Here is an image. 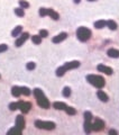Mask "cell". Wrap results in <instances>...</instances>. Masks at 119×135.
<instances>
[{"mask_svg":"<svg viewBox=\"0 0 119 135\" xmlns=\"http://www.w3.org/2000/svg\"><path fill=\"white\" fill-rule=\"evenodd\" d=\"M34 95H35V97H36L37 104H38L39 107L45 108V109L50 107V101L47 100V98L45 97V95H44V92H43L40 89H38V88L34 89Z\"/></svg>","mask_w":119,"mask_h":135,"instance_id":"1","label":"cell"},{"mask_svg":"<svg viewBox=\"0 0 119 135\" xmlns=\"http://www.w3.org/2000/svg\"><path fill=\"white\" fill-rule=\"evenodd\" d=\"M87 81H89V83H91L92 86H94L97 88H102L106 83L105 79L100 76H96V74H90V76H88Z\"/></svg>","mask_w":119,"mask_h":135,"instance_id":"2","label":"cell"},{"mask_svg":"<svg viewBox=\"0 0 119 135\" xmlns=\"http://www.w3.org/2000/svg\"><path fill=\"white\" fill-rule=\"evenodd\" d=\"M76 36L81 42H85L91 37V31L87 27H79L76 31Z\"/></svg>","mask_w":119,"mask_h":135,"instance_id":"3","label":"cell"},{"mask_svg":"<svg viewBox=\"0 0 119 135\" xmlns=\"http://www.w3.org/2000/svg\"><path fill=\"white\" fill-rule=\"evenodd\" d=\"M35 126L37 128H42V130H54L55 128V123L53 122H42V121H36L35 122Z\"/></svg>","mask_w":119,"mask_h":135,"instance_id":"4","label":"cell"},{"mask_svg":"<svg viewBox=\"0 0 119 135\" xmlns=\"http://www.w3.org/2000/svg\"><path fill=\"white\" fill-rule=\"evenodd\" d=\"M105 127V122L100 118H96L94 122L91 124V128L92 131H101Z\"/></svg>","mask_w":119,"mask_h":135,"instance_id":"5","label":"cell"},{"mask_svg":"<svg viewBox=\"0 0 119 135\" xmlns=\"http://www.w3.org/2000/svg\"><path fill=\"white\" fill-rule=\"evenodd\" d=\"M18 108L24 113V114H27V113L31 110V108H32V105L31 103H27V101H23V100H20V101H18Z\"/></svg>","mask_w":119,"mask_h":135,"instance_id":"6","label":"cell"},{"mask_svg":"<svg viewBox=\"0 0 119 135\" xmlns=\"http://www.w3.org/2000/svg\"><path fill=\"white\" fill-rule=\"evenodd\" d=\"M28 36H29V34H28V33H24V34H21V36L16 41V44H15V45H16L17 47H20L21 45H23V44L26 42V41H27Z\"/></svg>","mask_w":119,"mask_h":135,"instance_id":"7","label":"cell"},{"mask_svg":"<svg viewBox=\"0 0 119 135\" xmlns=\"http://www.w3.org/2000/svg\"><path fill=\"white\" fill-rule=\"evenodd\" d=\"M98 70L100 71V72H103V73L108 74V76L112 74V69H111V68H109V66L103 65V64H99V65H98Z\"/></svg>","mask_w":119,"mask_h":135,"instance_id":"8","label":"cell"},{"mask_svg":"<svg viewBox=\"0 0 119 135\" xmlns=\"http://www.w3.org/2000/svg\"><path fill=\"white\" fill-rule=\"evenodd\" d=\"M16 126L19 127L20 130H23L25 127V119H24V117L21 115L17 116V118H16Z\"/></svg>","mask_w":119,"mask_h":135,"instance_id":"9","label":"cell"},{"mask_svg":"<svg viewBox=\"0 0 119 135\" xmlns=\"http://www.w3.org/2000/svg\"><path fill=\"white\" fill-rule=\"evenodd\" d=\"M80 66V62L79 61H72V62H68L65 63L64 68L66 70H70V69H75V68H79Z\"/></svg>","mask_w":119,"mask_h":135,"instance_id":"10","label":"cell"},{"mask_svg":"<svg viewBox=\"0 0 119 135\" xmlns=\"http://www.w3.org/2000/svg\"><path fill=\"white\" fill-rule=\"evenodd\" d=\"M66 37H68V34L66 33H61V34H58L57 36H55L53 38V43H59V42H62V41H64Z\"/></svg>","mask_w":119,"mask_h":135,"instance_id":"11","label":"cell"},{"mask_svg":"<svg viewBox=\"0 0 119 135\" xmlns=\"http://www.w3.org/2000/svg\"><path fill=\"white\" fill-rule=\"evenodd\" d=\"M107 54H108V56H110V58H119V51L116 50V48H110V50H108Z\"/></svg>","mask_w":119,"mask_h":135,"instance_id":"12","label":"cell"},{"mask_svg":"<svg viewBox=\"0 0 119 135\" xmlns=\"http://www.w3.org/2000/svg\"><path fill=\"white\" fill-rule=\"evenodd\" d=\"M53 106H54L55 109H57V110H65V108L68 107L64 103H54Z\"/></svg>","mask_w":119,"mask_h":135,"instance_id":"13","label":"cell"},{"mask_svg":"<svg viewBox=\"0 0 119 135\" xmlns=\"http://www.w3.org/2000/svg\"><path fill=\"white\" fill-rule=\"evenodd\" d=\"M47 15H48V16H50L51 18H53L54 20H57L58 18H59L58 14L56 13V11H54L53 9H48V13H47Z\"/></svg>","mask_w":119,"mask_h":135,"instance_id":"14","label":"cell"},{"mask_svg":"<svg viewBox=\"0 0 119 135\" xmlns=\"http://www.w3.org/2000/svg\"><path fill=\"white\" fill-rule=\"evenodd\" d=\"M105 26H107V21H105V20H98L94 22V27L98 29H101L105 27Z\"/></svg>","mask_w":119,"mask_h":135,"instance_id":"15","label":"cell"},{"mask_svg":"<svg viewBox=\"0 0 119 135\" xmlns=\"http://www.w3.org/2000/svg\"><path fill=\"white\" fill-rule=\"evenodd\" d=\"M98 98L101 101H105V103H106V101H108V96L103 91H101V90H99V91H98Z\"/></svg>","mask_w":119,"mask_h":135,"instance_id":"16","label":"cell"},{"mask_svg":"<svg viewBox=\"0 0 119 135\" xmlns=\"http://www.w3.org/2000/svg\"><path fill=\"white\" fill-rule=\"evenodd\" d=\"M11 93H13V96H15V97H19V96L21 95L20 87H13V89H11Z\"/></svg>","mask_w":119,"mask_h":135,"instance_id":"17","label":"cell"},{"mask_svg":"<svg viewBox=\"0 0 119 135\" xmlns=\"http://www.w3.org/2000/svg\"><path fill=\"white\" fill-rule=\"evenodd\" d=\"M21 31H23V27H21V26H17V27H15V29L11 32V35L14 37H16V36H18L21 33Z\"/></svg>","mask_w":119,"mask_h":135,"instance_id":"18","label":"cell"},{"mask_svg":"<svg viewBox=\"0 0 119 135\" xmlns=\"http://www.w3.org/2000/svg\"><path fill=\"white\" fill-rule=\"evenodd\" d=\"M84 131H85V133H90L92 128H91V121H85L84 122Z\"/></svg>","mask_w":119,"mask_h":135,"instance_id":"19","label":"cell"},{"mask_svg":"<svg viewBox=\"0 0 119 135\" xmlns=\"http://www.w3.org/2000/svg\"><path fill=\"white\" fill-rule=\"evenodd\" d=\"M107 26L111 29V31H116V29H117V24H116V22H115L114 20L107 21Z\"/></svg>","mask_w":119,"mask_h":135,"instance_id":"20","label":"cell"},{"mask_svg":"<svg viewBox=\"0 0 119 135\" xmlns=\"http://www.w3.org/2000/svg\"><path fill=\"white\" fill-rule=\"evenodd\" d=\"M65 72H66V69L64 66H61V68H58V69L56 70V76L57 77H62V76H64Z\"/></svg>","mask_w":119,"mask_h":135,"instance_id":"21","label":"cell"},{"mask_svg":"<svg viewBox=\"0 0 119 135\" xmlns=\"http://www.w3.org/2000/svg\"><path fill=\"white\" fill-rule=\"evenodd\" d=\"M32 41H33V43H35V44H39L40 42H42V37H40L39 35H33Z\"/></svg>","mask_w":119,"mask_h":135,"instance_id":"22","label":"cell"},{"mask_svg":"<svg viewBox=\"0 0 119 135\" xmlns=\"http://www.w3.org/2000/svg\"><path fill=\"white\" fill-rule=\"evenodd\" d=\"M8 134H21V130L19 128V127H17V126H15L14 128H11L8 132Z\"/></svg>","mask_w":119,"mask_h":135,"instance_id":"23","label":"cell"},{"mask_svg":"<svg viewBox=\"0 0 119 135\" xmlns=\"http://www.w3.org/2000/svg\"><path fill=\"white\" fill-rule=\"evenodd\" d=\"M15 14H16L18 17H24V15H25L23 8H15Z\"/></svg>","mask_w":119,"mask_h":135,"instance_id":"24","label":"cell"},{"mask_svg":"<svg viewBox=\"0 0 119 135\" xmlns=\"http://www.w3.org/2000/svg\"><path fill=\"white\" fill-rule=\"evenodd\" d=\"M20 91H21V95H25V96L31 95V90H29L27 87H20Z\"/></svg>","mask_w":119,"mask_h":135,"instance_id":"25","label":"cell"},{"mask_svg":"<svg viewBox=\"0 0 119 135\" xmlns=\"http://www.w3.org/2000/svg\"><path fill=\"white\" fill-rule=\"evenodd\" d=\"M65 111H66V114H69V115H75L76 114V110L74 109V108H72V107H66Z\"/></svg>","mask_w":119,"mask_h":135,"instance_id":"26","label":"cell"},{"mask_svg":"<svg viewBox=\"0 0 119 135\" xmlns=\"http://www.w3.org/2000/svg\"><path fill=\"white\" fill-rule=\"evenodd\" d=\"M70 95H71V89H70L69 87H65L64 89H63V96L64 97H70Z\"/></svg>","mask_w":119,"mask_h":135,"instance_id":"27","label":"cell"},{"mask_svg":"<svg viewBox=\"0 0 119 135\" xmlns=\"http://www.w3.org/2000/svg\"><path fill=\"white\" fill-rule=\"evenodd\" d=\"M84 119L85 121H91L92 119V114L90 111H85L84 113Z\"/></svg>","mask_w":119,"mask_h":135,"instance_id":"28","label":"cell"},{"mask_svg":"<svg viewBox=\"0 0 119 135\" xmlns=\"http://www.w3.org/2000/svg\"><path fill=\"white\" fill-rule=\"evenodd\" d=\"M19 5H20V7H21V8H28V7H29V3L27 2V1H24V0H20V1H19Z\"/></svg>","mask_w":119,"mask_h":135,"instance_id":"29","label":"cell"},{"mask_svg":"<svg viewBox=\"0 0 119 135\" xmlns=\"http://www.w3.org/2000/svg\"><path fill=\"white\" fill-rule=\"evenodd\" d=\"M47 13H48V9H46V8H40V9H39V15H40L42 17L46 16Z\"/></svg>","mask_w":119,"mask_h":135,"instance_id":"30","label":"cell"},{"mask_svg":"<svg viewBox=\"0 0 119 135\" xmlns=\"http://www.w3.org/2000/svg\"><path fill=\"white\" fill-rule=\"evenodd\" d=\"M9 108H10V110H16L18 109V103H11L9 105Z\"/></svg>","mask_w":119,"mask_h":135,"instance_id":"31","label":"cell"},{"mask_svg":"<svg viewBox=\"0 0 119 135\" xmlns=\"http://www.w3.org/2000/svg\"><path fill=\"white\" fill-rule=\"evenodd\" d=\"M39 36L40 37H47L48 36V32L45 31V29H40L39 31Z\"/></svg>","mask_w":119,"mask_h":135,"instance_id":"32","label":"cell"},{"mask_svg":"<svg viewBox=\"0 0 119 135\" xmlns=\"http://www.w3.org/2000/svg\"><path fill=\"white\" fill-rule=\"evenodd\" d=\"M35 66H36V64L34 62H29V63H27V69L28 70H34L35 69Z\"/></svg>","mask_w":119,"mask_h":135,"instance_id":"33","label":"cell"},{"mask_svg":"<svg viewBox=\"0 0 119 135\" xmlns=\"http://www.w3.org/2000/svg\"><path fill=\"white\" fill-rule=\"evenodd\" d=\"M7 50H8V46H7V45H5V44L0 45V53H1V52H5Z\"/></svg>","mask_w":119,"mask_h":135,"instance_id":"34","label":"cell"},{"mask_svg":"<svg viewBox=\"0 0 119 135\" xmlns=\"http://www.w3.org/2000/svg\"><path fill=\"white\" fill-rule=\"evenodd\" d=\"M109 134H117V131H115V130H110V131H109Z\"/></svg>","mask_w":119,"mask_h":135,"instance_id":"35","label":"cell"},{"mask_svg":"<svg viewBox=\"0 0 119 135\" xmlns=\"http://www.w3.org/2000/svg\"><path fill=\"white\" fill-rule=\"evenodd\" d=\"M73 1H74V2H75V3H79V2L81 1V0H73Z\"/></svg>","mask_w":119,"mask_h":135,"instance_id":"36","label":"cell"},{"mask_svg":"<svg viewBox=\"0 0 119 135\" xmlns=\"http://www.w3.org/2000/svg\"><path fill=\"white\" fill-rule=\"evenodd\" d=\"M88 1H96V0H88Z\"/></svg>","mask_w":119,"mask_h":135,"instance_id":"37","label":"cell"}]
</instances>
